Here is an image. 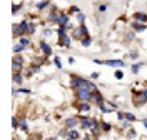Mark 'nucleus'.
Returning a JSON list of instances; mask_svg holds the SVG:
<instances>
[{"label": "nucleus", "mask_w": 147, "mask_h": 140, "mask_svg": "<svg viewBox=\"0 0 147 140\" xmlns=\"http://www.w3.org/2000/svg\"><path fill=\"white\" fill-rule=\"evenodd\" d=\"M89 84H90V80L84 78L80 75H70V87H72L74 90H77V88H87Z\"/></svg>", "instance_id": "f257e3e1"}, {"label": "nucleus", "mask_w": 147, "mask_h": 140, "mask_svg": "<svg viewBox=\"0 0 147 140\" xmlns=\"http://www.w3.org/2000/svg\"><path fill=\"white\" fill-rule=\"evenodd\" d=\"M74 92H75V100H77V102H90L92 92L89 88H77V90H74Z\"/></svg>", "instance_id": "f03ea898"}, {"label": "nucleus", "mask_w": 147, "mask_h": 140, "mask_svg": "<svg viewBox=\"0 0 147 140\" xmlns=\"http://www.w3.org/2000/svg\"><path fill=\"white\" fill-rule=\"evenodd\" d=\"M24 65H25L24 57L20 55V54H15L13 58H12V70H13V72H22V70H24Z\"/></svg>", "instance_id": "7ed1b4c3"}, {"label": "nucleus", "mask_w": 147, "mask_h": 140, "mask_svg": "<svg viewBox=\"0 0 147 140\" xmlns=\"http://www.w3.org/2000/svg\"><path fill=\"white\" fill-rule=\"evenodd\" d=\"M87 35H89V30H87V27H85V23L79 25L77 28H74V32H72V37L77 38V40H82V38L87 37Z\"/></svg>", "instance_id": "20e7f679"}, {"label": "nucleus", "mask_w": 147, "mask_h": 140, "mask_svg": "<svg viewBox=\"0 0 147 140\" xmlns=\"http://www.w3.org/2000/svg\"><path fill=\"white\" fill-rule=\"evenodd\" d=\"M79 125H80V117H69V119H65V122H64V127L69 129V130L77 129Z\"/></svg>", "instance_id": "39448f33"}, {"label": "nucleus", "mask_w": 147, "mask_h": 140, "mask_svg": "<svg viewBox=\"0 0 147 140\" xmlns=\"http://www.w3.org/2000/svg\"><path fill=\"white\" fill-rule=\"evenodd\" d=\"M92 117H89V115H84V117H80V129L82 130H90V127H92Z\"/></svg>", "instance_id": "423d86ee"}, {"label": "nucleus", "mask_w": 147, "mask_h": 140, "mask_svg": "<svg viewBox=\"0 0 147 140\" xmlns=\"http://www.w3.org/2000/svg\"><path fill=\"white\" fill-rule=\"evenodd\" d=\"M146 102H147V98L144 97L142 90L140 92H134V103H136V107H142Z\"/></svg>", "instance_id": "0eeeda50"}, {"label": "nucleus", "mask_w": 147, "mask_h": 140, "mask_svg": "<svg viewBox=\"0 0 147 140\" xmlns=\"http://www.w3.org/2000/svg\"><path fill=\"white\" fill-rule=\"evenodd\" d=\"M38 48L42 50V54H44L45 57H50V55H52V47L49 45L45 40H40V42H38Z\"/></svg>", "instance_id": "6e6552de"}, {"label": "nucleus", "mask_w": 147, "mask_h": 140, "mask_svg": "<svg viewBox=\"0 0 147 140\" xmlns=\"http://www.w3.org/2000/svg\"><path fill=\"white\" fill-rule=\"evenodd\" d=\"M90 132L95 135V137H99V135L102 133V127H100V120H99V119H94V120H92Z\"/></svg>", "instance_id": "1a4fd4ad"}, {"label": "nucleus", "mask_w": 147, "mask_h": 140, "mask_svg": "<svg viewBox=\"0 0 147 140\" xmlns=\"http://www.w3.org/2000/svg\"><path fill=\"white\" fill-rule=\"evenodd\" d=\"M105 102V98H104V95H102L99 90H95V92H92V98H90V103H95V105H100V103Z\"/></svg>", "instance_id": "9d476101"}, {"label": "nucleus", "mask_w": 147, "mask_h": 140, "mask_svg": "<svg viewBox=\"0 0 147 140\" xmlns=\"http://www.w3.org/2000/svg\"><path fill=\"white\" fill-rule=\"evenodd\" d=\"M70 23V19H69V13L67 12H60V15H59V27H67Z\"/></svg>", "instance_id": "9b49d317"}, {"label": "nucleus", "mask_w": 147, "mask_h": 140, "mask_svg": "<svg viewBox=\"0 0 147 140\" xmlns=\"http://www.w3.org/2000/svg\"><path fill=\"white\" fill-rule=\"evenodd\" d=\"M59 15H60V12L55 9V5H52V10L49 13V22L50 23H59Z\"/></svg>", "instance_id": "f8f14e48"}, {"label": "nucleus", "mask_w": 147, "mask_h": 140, "mask_svg": "<svg viewBox=\"0 0 147 140\" xmlns=\"http://www.w3.org/2000/svg\"><path fill=\"white\" fill-rule=\"evenodd\" d=\"M59 44H60V47L70 48V44H72V37H70L69 33H65V35H62V37L59 38Z\"/></svg>", "instance_id": "ddd939ff"}, {"label": "nucleus", "mask_w": 147, "mask_h": 140, "mask_svg": "<svg viewBox=\"0 0 147 140\" xmlns=\"http://www.w3.org/2000/svg\"><path fill=\"white\" fill-rule=\"evenodd\" d=\"M79 112H90L92 110V103L90 102H77V107H75Z\"/></svg>", "instance_id": "4468645a"}, {"label": "nucleus", "mask_w": 147, "mask_h": 140, "mask_svg": "<svg viewBox=\"0 0 147 140\" xmlns=\"http://www.w3.org/2000/svg\"><path fill=\"white\" fill-rule=\"evenodd\" d=\"M12 35L18 40L20 37H24V35H25V32L22 30V27H20L18 23H15V25H12Z\"/></svg>", "instance_id": "2eb2a0df"}, {"label": "nucleus", "mask_w": 147, "mask_h": 140, "mask_svg": "<svg viewBox=\"0 0 147 140\" xmlns=\"http://www.w3.org/2000/svg\"><path fill=\"white\" fill-rule=\"evenodd\" d=\"M104 65H109V67H125V62H124V60H117V58H115V60H104Z\"/></svg>", "instance_id": "dca6fc26"}, {"label": "nucleus", "mask_w": 147, "mask_h": 140, "mask_svg": "<svg viewBox=\"0 0 147 140\" xmlns=\"http://www.w3.org/2000/svg\"><path fill=\"white\" fill-rule=\"evenodd\" d=\"M24 77H25V75L22 74V72H13V74H12V82L15 85H20L24 82Z\"/></svg>", "instance_id": "f3484780"}, {"label": "nucleus", "mask_w": 147, "mask_h": 140, "mask_svg": "<svg viewBox=\"0 0 147 140\" xmlns=\"http://www.w3.org/2000/svg\"><path fill=\"white\" fill-rule=\"evenodd\" d=\"M134 22L147 23V13H144V12H136V13H134Z\"/></svg>", "instance_id": "a211bd4d"}, {"label": "nucleus", "mask_w": 147, "mask_h": 140, "mask_svg": "<svg viewBox=\"0 0 147 140\" xmlns=\"http://www.w3.org/2000/svg\"><path fill=\"white\" fill-rule=\"evenodd\" d=\"M132 30H134V32H146V30H147V23L132 22Z\"/></svg>", "instance_id": "6ab92c4d"}, {"label": "nucleus", "mask_w": 147, "mask_h": 140, "mask_svg": "<svg viewBox=\"0 0 147 140\" xmlns=\"http://www.w3.org/2000/svg\"><path fill=\"white\" fill-rule=\"evenodd\" d=\"M18 44H20V45H24L25 48H28V47L32 45V42H30V37H28V35L20 37V38H18Z\"/></svg>", "instance_id": "aec40b11"}, {"label": "nucleus", "mask_w": 147, "mask_h": 140, "mask_svg": "<svg viewBox=\"0 0 147 140\" xmlns=\"http://www.w3.org/2000/svg\"><path fill=\"white\" fill-rule=\"evenodd\" d=\"M49 5H50V0H42V2H38V3H37L35 7H37L38 12H42V10H45Z\"/></svg>", "instance_id": "412c9836"}, {"label": "nucleus", "mask_w": 147, "mask_h": 140, "mask_svg": "<svg viewBox=\"0 0 147 140\" xmlns=\"http://www.w3.org/2000/svg\"><path fill=\"white\" fill-rule=\"evenodd\" d=\"M140 67H144V62H137V64H132V65H130V70H132V74H139Z\"/></svg>", "instance_id": "4be33fe9"}, {"label": "nucleus", "mask_w": 147, "mask_h": 140, "mask_svg": "<svg viewBox=\"0 0 147 140\" xmlns=\"http://www.w3.org/2000/svg\"><path fill=\"white\" fill-rule=\"evenodd\" d=\"M80 45H82V47H90L92 45V37H90V35L84 37L82 40H80Z\"/></svg>", "instance_id": "5701e85b"}, {"label": "nucleus", "mask_w": 147, "mask_h": 140, "mask_svg": "<svg viewBox=\"0 0 147 140\" xmlns=\"http://www.w3.org/2000/svg\"><path fill=\"white\" fill-rule=\"evenodd\" d=\"M69 137H70V139L80 140V132L77 130V129H72V130H69Z\"/></svg>", "instance_id": "b1692460"}, {"label": "nucleus", "mask_w": 147, "mask_h": 140, "mask_svg": "<svg viewBox=\"0 0 147 140\" xmlns=\"http://www.w3.org/2000/svg\"><path fill=\"white\" fill-rule=\"evenodd\" d=\"M18 25L22 27V30H24V32H25V35H27V30H28V27H30V22H28V20H22Z\"/></svg>", "instance_id": "393cba45"}, {"label": "nucleus", "mask_w": 147, "mask_h": 140, "mask_svg": "<svg viewBox=\"0 0 147 140\" xmlns=\"http://www.w3.org/2000/svg\"><path fill=\"white\" fill-rule=\"evenodd\" d=\"M22 52H25V47L20 45V44H15L13 45V54H22Z\"/></svg>", "instance_id": "a878e982"}, {"label": "nucleus", "mask_w": 147, "mask_h": 140, "mask_svg": "<svg viewBox=\"0 0 147 140\" xmlns=\"http://www.w3.org/2000/svg\"><path fill=\"white\" fill-rule=\"evenodd\" d=\"M100 127H102V132H110L112 130V125L109 122H100Z\"/></svg>", "instance_id": "bb28decb"}, {"label": "nucleus", "mask_w": 147, "mask_h": 140, "mask_svg": "<svg viewBox=\"0 0 147 140\" xmlns=\"http://www.w3.org/2000/svg\"><path fill=\"white\" fill-rule=\"evenodd\" d=\"M18 129H20V130H24V132H27V130H28V122H27V120H20Z\"/></svg>", "instance_id": "cd10ccee"}, {"label": "nucleus", "mask_w": 147, "mask_h": 140, "mask_svg": "<svg viewBox=\"0 0 147 140\" xmlns=\"http://www.w3.org/2000/svg\"><path fill=\"white\" fill-rule=\"evenodd\" d=\"M35 30H37L35 23H32V22H30V27H28V30H27V35H28V37H30V35H34V33H35Z\"/></svg>", "instance_id": "c85d7f7f"}, {"label": "nucleus", "mask_w": 147, "mask_h": 140, "mask_svg": "<svg viewBox=\"0 0 147 140\" xmlns=\"http://www.w3.org/2000/svg\"><path fill=\"white\" fill-rule=\"evenodd\" d=\"M22 9V3H17V5H12V15H17Z\"/></svg>", "instance_id": "c756f323"}, {"label": "nucleus", "mask_w": 147, "mask_h": 140, "mask_svg": "<svg viewBox=\"0 0 147 140\" xmlns=\"http://www.w3.org/2000/svg\"><path fill=\"white\" fill-rule=\"evenodd\" d=\"M136 137H137V132L134 130V129H129L127 130V139L132 140V139H136Z\"/></svg>", "instance_id": "7c9ffc66"}, {"label": "nucleus", "mask_w": 147, "mask_h": 140, "mask_svg": "<svg viewBox=\"0 0 147 140\" xmlns=\"http://www.w3.org/2000/svg\"><path fill=\"white\" fill-rule=\"evenodd\" d=\"M59 137H60V139H67V137H69V129H62V130L59 132Z\"/></svg>", "instance_id": "2f4dec72"}, {"label": "nucleus", "mask_w": 147, "mask_h": 140, "mask_svg": "<svg viewBox=\"0 0 147 140\" xmlns=\"http://www.w3.org/2000/svg\"><path fill=\"white\" fill-rule=\"evenodd\" d=\"M114 77H115L117 80H122V78H124V72H122L120 68H117V70L114 72Z\"/></svg>", "instance_id": "473e14b6"}, {"label": "nucleus", "mask_w": 147, "mask_h": 140, "mask_svg": "<svg viewBox=\"0 0 147 140\" xmlns=\"http://www.w3.org/2000/svg\"><path fill=\"white\" fill-rule=\"evenodd\" d=\"M77 22H79V25H82L84 22H85V15H84L82 12H80V13H77Z\"/></svg>", "instance_id": "72a5a7b5"}, {"label": "nucleus", "mask_w": 147, "mask_h": 140, "mask_svg": "<svg viewBox=\"0 0 147 140\" xmlns=\"http://www.w3.org/2000/svg\"><path fill=\"white\" fill-rule=\"evenodd\" d=\"M125 120L136 122V115H134V113H130V112H125Z\"/></svg>", "instance_id": "f704fd0d"}, {"label": "nucleus", "mask_w": 147, "mask_h": 140, "mask_svg": "<svg viewBox=\"0 0 147 140\" xmlns=\"http://www.w3.org/2000/svg\"><path fill=\"white\" fill-rule=\"evenodd\" d=\"M18 125H20V120H18L17 117H12V127L13 129H18Z\"/></svg>", "instance_id": "c9c22d12"}, {"label": "nucleus", "mask_w": 147, "mask_h": 140, "mask_svg": "<svg viewBox=\"0 0 147 140\" xmlns=\"http://www.w3.org/2000/svg\"><path fill=\"white\" fill-rule=\"evenodd\" d=\"M117 120H119V122L125 120V112H119V110H117Z\"/></svg>", "instance_id": "e433bc0d"}, {"label": "nucleus", "mask_w": 147, "mask_h": 140, "mask_svg": "<svg viewBox=\"0 0 147 140\" xmlns=\"http://www.w3.org/2000/svg\"><path fill=\"white\" fill-rule=\"evenodd\" d=\"M129 57H130L132 60H137V58H139V54H137V50H130V54H129Z\"/></svg>", "instance_id": "4c0bfd02"}, {"label": "nucleus", "mask_w": 147, "mask_h": 140, "mask_svg": "<svg viewBox=\"0 0 147 140\" xmlns=\"http://www.w3.org/2000/svg\"><path fill=\"white\" fill-rule=\"evenodd\" d=\"M107 9H109V5H107V3H100V5H99V12H100V13L107 12Z\"/></svg>", "instance_id": "58836bf2"}, {"label": "nucleus", "mask_w": 147, "mask_h": 140, "mask_svg": "<svg viewBox=\"0 0 147 140\" xmlns=\"http://www.w3.org/2000/svg\"><path fill=\"white\" fill-rule=\"evenodd\" d=\"M54 64H55L57 68H62V62H60V58H59V57H54Z\"/></svg>", "instance_id": "ea45409f"}, {"label": "nucleus", "mask_w": 147, "mask_h": 140, "mask_svg": "<svg viewBox=\"0 0 147 140\" xmlns=\"http://www.w3.org/2000/svg\"><path fill=\"white\" fill-rule=\"evenodd\" d=\"M87 88H89L90 92H95V90H99V88H97V85L94 84V82H90V84H89V87H87Z\"/></svg>", "instance_id": "a19ab883"}, {"label": "nucleus", "mask_w": 147, "mask_h": 140, "mask_svg": "<svg viewBox=\"0 0 147 140\" xmlns=\"http://www.w3.org/2000/svg\"><path fill=\"white\" fill-rule=\"evenodd\" d=\"M69 13H80V10H79V7H70V10H69Z\"/></svg>", "instance_id": "79ce46f5"}, {"label": "nucleus", "mask_w": 147, "mask_h": 140, "mask_svg": "<svg viewBox=\"0 0 147 140\" xmlns=\"http://www.w3.org/2000/svg\"><path fill=\"white\" fill-rule=\"evenodd\" d=\"M52 33H54V30H50V28H45V30H44V35H45V37H50Z\"/></svg>", "instance_id": "37998d69"}, {"label": "nucleus", "mask_w": 147, "mask_h": 140, "mask_svg": "<svg viewBox=\"0 0 147 140\" xmlns=\"http://www.w3.org/2000/svg\"><path fill=\"white\" fill-rule=\"evenodd\" d=\"M134 37H136L134 30H132V32H129V33H127V40H134Z\"/></svg>", "instance_id": "c03bdc74"}, {"label": "nucleus", "mask_w": 147, "mask_h": 140, "mask_svg": "<svg viewBox=\"0 0 147 140\" xmlns=\"http://www.w3.org/2000/svg\"><path fill=\"white\" fill-rule=\"evenodd\" d=\"M69 64H70V65L75 64V58H74V57H69Z\"/></svg>", "instance_id": "a18cd8bd"}, {"label": "nucleus", "mask_w": 147, "mask_h": 140, "mask_svg": "<svg viewBox=\"0 0 147 140\" xmlns=\"http://www.w3.org/2000/svg\"><path fill=\"white\" fill-rule=\"evenodd\" d=\"M92 78H99V72H94L92 74Z\"/></svg>", "instance_id": "49530a36"}, {"label": "nucleus", "mask_w": 147, "mask_h": 140, "mask_svg": "<svg viewBox=\"0 0 147 140\" xmlns=\"http://www.w3.org/2000/svg\"><path fill=\"white\" fill-rule=\"evenodd\" d=\"M142 93H144V97H146V98H147V85H146V87H144V90H142Z\"/></svg>", "instance_id": "de8ad7c7"}, {"label": "nucleus", "mask_w": 147, "mask_h": 140, "mask_svg": "<svg viewBox=\"0 0 147 140\" xmlns=\"http://www.w3.org/2000/svg\"><path fill=\"white\" fill-rule=\"evenodd\" d=\"M82 140H92V137H90V135H85V137H84Z\"/></svg>", "instance_id": "09e8293b"}, {"label": "nucleus", "mask_w": 147, "mask_h": 140, "mask_svg": "<svg viewBox=\"0 0 147 140\" xmlns=\"http://www.w3.org/2000/svg\"><path fill=\"white\" fill-rule=\"evenodd\" d=\"M45 140H59L57 137H50V139H45Z\"/></svg>", "instance_id": "8fccbe9b"}, {"label": "nucleus", "mask_w": 147, "mask_h": 140, "mask_svg": "<svg viewBox=\"0 0 147 140\" xmlns=\"http://www.w3.org/2000/svg\"><path fill=\"white\" fill-rule=\"evenodd\" d=\"M25 140H37V139H34V137H28V139H25Z\"/></svg>", "instance_id": "3c124183"}, {"label": "nucleus", "mask_w": 147, "mask_h": 140, "mask_svg": "<svg viewBox=\"0 0 147 140\" xmlns=\"http://www.w3.org/2000/svg\"><path fill=\"white\" fill-rule=\"evenodd\" d=\"M65 140H77V139H70V137H67V139H65Z\"/></svg>", "instance_id": "603ef678"}, {"label": "nucleus", "mask_w": 147, "mask_h": 140, "mask_svg": "<svg viewBox=\"0 0 147 140\" xmlns=\"http://www.w3.org/2000/svg\"><path fill=\"white\" fill-rule=\"evenodd\" d=\"M144 120H146V122H147V119H144Z\"/></svg>", "instance_id": "864d4df0"}]
</instances>
